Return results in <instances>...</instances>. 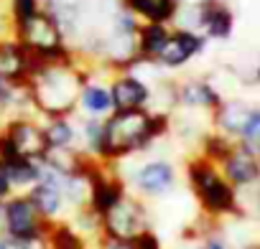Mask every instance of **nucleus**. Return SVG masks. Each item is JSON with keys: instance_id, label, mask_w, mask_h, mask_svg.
<instances>
[{"instance_id": "nucleus-22", "label": "nucleus", "mask_w": 260, "mask_h": 249, "mask_svg": "<svg viewBox=\"0 0 260 249\" xmlns=\"http://www.w3.org/2000/svg\"><path fill=\"white\" fill-rule=\"evenodd\" d=\"M191 241H194V249H235L232 241L227 239V234H222L219 224H217L214 229H209L204 236L191 239Z\"/></svg>"}, {"instance_id": "nucleus-6", "label": "nucleus", "mask_w": 260, "mask_h": 249, "mask_svg": "<svg viewBox=\"0 0 260 249\" xmlns=\"http://www.w3.org/2000/svg\"><path fill=\"white\" fill-rule=\"evenodd\" d=\"M151 211L146 198L127 191L107 214H102V234L107 239H120V241H133L141 231L151 229Z\"/></svg>"}, {"instance_id": "nucleus-2", "label": "nucleus", "mask_w": 260, "mask_h": 249, "mask_svg": "<svg viewBox=\"0 0 260 249\" xmlns=\"http://www.w3.org/2000/svg\"><path fill=\"white\" fill-rule=\"evenodd\" d=\"M171 133V117L151 109L112 112L105 119L102 160L122 163L138 153H148L156 143L166 140Z\"/></svg>"}, {"instance_id": "nucleus-16", "label": "nucleus", "mask_w": 260, "mask_h": 249, "mask_svg": "<svg viewBox=\"0 0 260 249\" xmlns=\"http://www.w3.org/2000/svg\"><path fill=\"white\" fill-rule=\"evenodd\" d=\"M77 112H82V117L107 119V117L115 112L112 94H110V81L87 79V81H84V87H82V92H79Z\"/></svg>"}, {"instance_id": "nucleus-5", "label": "nucleus", "mask_w": 260, "mask_h": 249, "mask_svg": "<svg viewBox=\"0 0 260 249\" xmlns=\"http://www.w3.org/2000/svg\"><path fill=\"white\" fill-rule=\"evenodd\" d=\"M16 41L34 59H59L72 51L59 18L49 11H39L31 18L16 23Z\"/></svg>"}, {"instance_id": "nucleus-8", "label": "nucleus", "mask_w": 260, "mask_h": 249, "mask_svg": "<svg viewBox=\"0 0 260 249\" xmlns=\"http://www.w3.org/2000/svg\"><path fill=\"white\" fill-rule=\"evenodd\" d=\"M127 188L136 196L153 201V198H166L169 193L176 191L179 186V171L171 160L166 158H153L141 163L130 176H125Z\"/></svg>"}, {"instance_id": "nucleus-15", "label": "nucleus", "mask_w": 260, "mask_h": 249, "mask_svg": "<svg viewBox=\"0 0 260 249\" xmlns=\"http://www.w3.org/2000/svg\"><path fill=\"white\" fill-rule=\"evenodd\" d=\"M199 31L209 41H227L235 31V13L224 0H209L199 8Z\"/></svg>"}, {"instance_id": "nucleus-4", "label": "nucleus", "mask_w": 260, "mask_h": 249, "mask_svg": "<svg viewBox=\"0 0 260 249\" xmlns=\"http://www.w3.org/2000/svg\"><path fill=\"white\" fill-rule=\"evenodd\" d=\"M49 140L41 117H8L0 122V158L3 160H44Z\"/></svg>"}, {"instance_id": "nucleus-21", "label": "nucleus", "mask_w": 260, "mask_h": 249, "mask_svg": "<svg viewBox=\"0 0 260 249\" xmlns=\"http://www.w3.org/2000/svg\"><path fill=\"white\" fill-rule=\"evenodd\" d=\"M11 168V178L16 186V193H28L39 178H41V163L39 160H6Z\"/></svg>"}, {"instance_id": "nucleus-26", "label": "nucleus", "mask_w": 260, "mask_h": 249, "mask_svg": "<svg viewBox=\"0 0 260 249\" xmlns=\"http://www.w3.org/2000/svg\"><path fill=\"white\" fill-rule=\"evenodd\" d=\"M207 3H209V0H176L179 8H202Z\"/></svg>"}, {"instance_id": "nucleus-13", "label": "nucleus", "mask_w": 260, "mask_h": 249, "mask_svg": "<svg viewBox=\"0 0 260 249\" xmlns=\"http://www.w3.org/2000/svg\"><path fill=\"white\" fill-rule=\"evenodd\" d=\"M252 107H255V104H250V102H245V99H240V97H224L222 104H219V107L214 109V114H212V128H214L217 133H222V135L237 140V138L242 135V130H245L247 119H250Z\"/></svg>"}, {"instance_id": "nucleus-17", "label": "nucleus", "mask_w": 260, "mask_h": 249, "mask_svg": "<svg viewBox=\"0 0 260 249\" xmlns=\"http://www.w3.org/2000/svg\"><path fill=\"white\" fill-rule=\"evenodd\" d=\"M122 8H127L143 23H171L176 18V0H120Z\"/></svg>"}, {"instance_id": "nucleus-14", "label": "nucleus", "mask_w": 260, "mask_h": 249, "mask_svg": "<svg viewBox=\"0 0 260 249\" xmlns=\"http://www.w3.org/2000/svg\"><path fill=\"white\" fill-rule=\"evenodd\" d=\"M34 66V56L16 41H0V81L8 84H26Z\"/></svg>"}, {"instance_id": "nucleus-23", "label": "nucleus", "mask_w": 260, "mask_h": 249, "mask_svg": "<svg viewBox=\"0 0 260 249\" xmlns=\"http://www.w3.org/2000/svg\"><path fill=\"white\" fill-rule=\"evenodd\" d=\"M130 244H133V249H164V241H161V236L153 231V226L146 229V231H141Z\"/></svg>"}, {"instance_id": "nucleus-24", "label": "nucleus", "mask_w": 260, "mask_h": 249, "mask_svg": "<svg viewBox=\"0 0 260 249\" xmlns=\"http://www.w3.org/2000/svg\"><path fill=\"white\" fill-rule=\"evenodd\" d=\"M11 196H16V186H13V178H11V168H8V163L0 158V203L8 201Z\"/></svg>"}, {"instance_id": "nucleus-18", "label": "nucleus", "mask_w": 260, "mask_h": 249, "mask_svg": "<svg viewBox=\"0 0 260 249\" xmlns=\"http://www.w3.org/2000/svg\"><path fill=\"white\" fill-rule=\"evenodd\" d=\"M174 26L171 23H143L138 31V54L141 61H156L164 51L166 41L171 38Z\"/></svg>"}, {"instance_id": "nucleus-20", "label": "nucleus", "mask_w": 260, "mask_h": 249, "mask_svg": "<svg viewBox=\"0 0 260 249\" xmlns=\"http://www.w3.org/2000/svg\"><path fill=\"white\" fill-rule=\"evenodd\" d=\"M44 130L49 148H77V122L72 117H46Z\"/></svg>"}, {"instance_id": "nucleus-25", "label": "nucleus", "mask_w": 260, "mask_h": 249, "mask_svg": "<svg viewBox=\"0 0 260 249\" xmlns=\"http://www.w3.org/2000/svg\"><path fill=\"white\" fill-rule=\"evenodd\" d=\"M97 249H133V244H130V241H120V239H107V236H105Z\"/></svg>"}, {"instance_id": "nucleus-9", "label": "nucleus", "mask_w": 260, "mask_h": 249, "mask_svg": "<svg viewBox=\"0 0 260 249\" xmlns=\"http://www.w3.org/2000/svg\"><path fill=\"white\" fill-rule=\"evenodd\" d=\"M207 36L199 31H189V28H176L171 31V38L166 41L164 51L158 54V59L153 61L156 66H161L164 71H176L184 69L189 61H194L199 54H204L207 49Z\"/></svg>"}, {"instance_id": "nucleus-11", "label": "nucleus", "mask_w": 260, "mask_h": 249, "mask_svg": "<svg viewBox=\"0 0 260 249\" xmlns=\"http://www.w3.org/2000/svg\"><path fill=\"white\" fill-rule=\"evenodd\" d=\"M110 94L115 112L127 109H148L151 102V84L141 79L136 71H117L110 81Z\"/></svg>"}, {"instance_id": "nucleus-1", "label": "nucleus", "mask_w": 260, "mask_h": 249, "mask_svg": "<svg viewBox=\"0 0 260 249\" xmlns=\"http://www.w3.org/2000/svg\"><path fill=\"white\" fill-rule=\"evenodd\" d=\"M87 81V64L69 51L59 59H34L26 89L36 112L46 117H72Z\"/></svg>"}, {"instance_id": "nucleus-10", "label": "nucleus", "mask_w": 260, "mask_h": 249, "mask_svg": "<svg viewBox=\"0 0 260 249\" xmlns=\"http://www.w3.org/2000/svg\"><path fill=\"white\" fill-rule=\"evenodd\" d=\"M219 168L237 191H245L260 183V155L245 143L235 140L227 155L219 160Z\"/></svg>"}, {"instance_id": "nucleus-3", "label": "nucleus", "mask_w": 260, "mask_h": 249, "mask_svg": "<svg viewBox=\"0 0 260 249\" xmlns=\"http://www.w3.org/2000/svg\"><path fill=\"white\" fill-rule=\"evenodd\" d=\"M184 176H186V183L199 203L202 216H207L217 224H222L227 219L245 216V211L240 206L237 188L227 181V176L222 173V168L217 163L194 153V155H189V160L184 165Z\"/></svg>"}, {"instance_id": "nucleus-19", "label": "nucleus", "mask_w": 260, "mask_h": 249, "mask_svg": "<svg viewBox=\"0 0 260 249\" xmlns=\"http://www.w3.org/2000/svg\"><path fill=\"white\" fill-rule=\"evenodd\" d=\"M46 249H94V244L82 236L67 219L64 221H51L46 231Z\"/></svg>"}, {"instance_id": "nucleus-12", "label": "nucleus", "mask_w": 260, "mask_h": 249, "mask_svg": "<svg viewBox=\"0 0 260 249\" xmlns=\"http://www.w3.org/2000/svg\"><path fill=\"white\" fill-rule=\"evenodd\" d=\"M219 89L209 79H184L176 81V109H191V112H204L214 114V109L222 104Z\"/></svg>"}, {"instance_id": "nucleus-7", "label": "nucleus", "mask_w": 260, "mask_h": 249, "mask_svg": "<svg viewBox=\"0 0 260 249\" xmlns=\"http://www.w3.org/2000/svg\"><path fill=\"white\" fill-rule=\"evenodd\" d=\"M49 224L36 203L28 198V193H16L11 196L8 201H3V234L16 239V241H39L46 236L49 231Z\"/></svg>"}]
</instances>
